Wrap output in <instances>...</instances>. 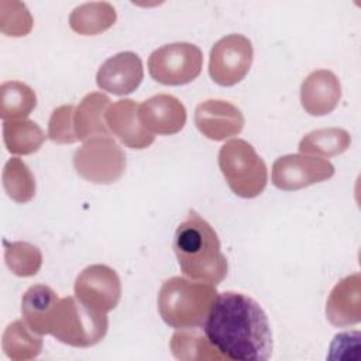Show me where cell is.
Listing matches in <instances>:
<instances>
[{"instance_id":"1","label":"cell","mask_w":361,"mask_h":361,"mask_svg":"<svg viewBox=\"0 0 361 361\" xmlns=\"http://www.w3.org/2000/svg\"><path fill=\"white\" fill-rule=\"evenodd\" d=\"M203 333L226 360L265 361L274 348L272 331L264 309L240 292L217 295Z\"/></svg>"},{"instance_id":"2","label":"cell","mask_w":361,"mask_h":361,"mask_svg":"<svg viewBox=\"0 0 361 361\" xmlns=\"http://www.w3.org/2000/svg\"><path fill=\"white\" fill-rule=\"evenodd\" d=\"M173 251L183 275L190 279L219 285L227 275V258L214 228L195 210L178 226Z\"/></svg>"},{"instance_id":"3","label":"cell","mask_w":361,"mask_h":361,"mask_svg":"<svg viewBox=\"0 0 361 361\" xmlns=\"http://www.w3.org/2000/svg\"><path fill=\"white\" fill-rule=\"evenodd\" d=\"M217 295L219 292L212 283L172 276L159 289L158 312L162 320L176 330L199 329Z\"/></svg>"},{"instance_id":"4","label":"cell","mask_w":361,"mask_h":361,"mask_svg":"<svg viewBox=\"0 0 361 361\" xmlns=\"http://www.w3.org/2000/svg\"><path fill=\"white\" fill-rule=\"evenodd\" d=\"M109 329L106 313L83 305L76 296L59 298L49 320L48 334L72 347H92L100 343Z\"/></svg>"},{"instance_id":"5","label":"cell","mask_w":361,"mask_h":361,"mask_svg":"<svg viewBox=\"0 0 361 361\" xmlns=\"http://www.w3.org/2000/svg\"><path fill=\"white\" fill-rule=\"evenodd\" d=\"M219 168L231 192L243 199L259 196L267 186V165L245 140L235 138L221 145Z\"/></svg>"},{"instance_id":"6","label":"cell","mask_w":361,"mask_h":361,"mask_svg":"<svg viewBox=\"0 0 361 361\" xmlns=\"http://www.w3.org/2000/svg\"><path fill=\"white\" fill-rule=\"evenodd\" d=\"M126 164L124 151L110 135L89 138L73 154L75 171L92 183H114L123 176Z\"/></svg>"},{"instance_id":"7","label":"cell","mask_w":361,"mask_h":361,"mask_svg":"<svg viewBox=\"0 0 361 361\" xmlns=\"http://www.w3.org/2000/svg\"><path fill=\"white\" fill-rule=\"evenodd\" d=\"M203 55L199 47L189 42L166 44L148 58L151 78L166 86H180L193 82L202 72Z\"/></svg>"},{"instance_id":"8","label":"cell","mask_w":361,"mask_h":361,"mask_svg":"<svg viewBox=\"0 0 361 361\" xmlns=\"http://www.w3.org/2000/svg\"><path fill=\"white\" fill-rule=\"evenodd\" d=\"M252 58V44L247 37L226 35L212 47L209 75L220 86H234L250 72Z\"/></svg>"},{"instance_id":"9","label":"cell","mask_w":361,"mask_h":361,"mask_svg":"<svg viewBox=\"0 0 361 361\" xmlns=\"http://www.w3.org/2000/svg\"><path fill=\"white\" fill-rule=\"evenodd\" d=\"M334 166L324 158L309 154H288L272 165V183L281 190H299L330 179Z\"/></svg>"},{"instance_id":"10","label":"cell","mask_w":361,"mask_h":361,"mask_svg":"<svg viewBox=\"0 0 361 361\" xmlns=\"http://www.w3.org/2000/svg\"><path fill=\"white\" fill-rule=\"evenodd\" d=\"M75 296L87 307L107 313L121 298V282L117 272L103 264L86 267L75 281Z\"/></svg>"},{"instance_id":"11","label":"cell","mask_w":361,"mask_h":361,"mask_svg":"<svg viewBox=\"0 0 361 361\" xmlns=\"http://www.w3.org/2000/svg\"><path fill=\"white\" fill-rule=\"evenodd\" d=\"M195 124L209 140L223 141L241 133L244 116L241 110L226 100H206L195 110Z\"/></svg>"},{"instance_id":"12","label":"cell","mask_w":361,"mask_h":361,"mask_svg":"<svg viewBox=\"0 0 361 361\" xmlns=\"http://www.w3.org/2000/svg\"><path fill=\"white\" fill-rule=\"evenodd\" d=\"M144 68L141 58L131 52H120L106 59L96 75V83L102 90L116 96L133 93L142 82Z\"/></svg>"},{"instance_id":"13","label":"cell","mask_w":361,"mask_h":361,"mask_svg":"<svg viewBox=\"0 0 361 361\" xmlns=\"http://www.w3.org/2000/svg\"><path fill=\"white\" fill-rule=\"evenodd\" d=\"M138 117L151 134L172 135L185 127L186 109L175 96L159 93L138 106Z\"/></svg>"},{"instance_id":"14","label":"cell","mask_w":361,"mask_h":361,"mask_svg":"<svg viewBox=\"0 0 361 361\" xmlns=\"http://www.w3.org/2000/svg\"><path fill=\"white\" fill-rule=\"evenodd\" d=\"M138 106L140 104L131 99H123L110 104L106 113V123L110 134L133 149L148 148L155 140V135L141 124Z\"/></svg>"},{"instance_id":"15","label":"cell","mask_w":361,"mask_h":361,"mask_svg":"<svg viewBox=\"0 0 361 361\" xmlns=\"http://www.w3.org/2000/svg\"><path fill=\"white\" fill-rule=\"evenodd\" d=\"M340 99L341 85L331 71H313L302 82L300 103L310 116H326L331 113Z\"/></svg>"},{"instance_id":"16","label":"cell","mask_w":361,"mask_h":361,"mask_svg":"<svg viewBox=\"0 0 361 361\" xmlns=\"http://www.w3.org/2000/svg\"><path fill=\"white\" fill-rule=\"evenodd\" d=\"M326 316L336 327L354 326L361 320V276H345L331 289L326 302Z\"/></svg>"},{"instance_id":"17","label":"cell","mask_w":361,"mask_h":361,"mask_svg":"<svg viewBox=\"0 0 361 361\" xmlns=\"http://www.w3.org/2000/svg\"><path fill=\"white\" fill-rule=\"evenodd\" d=\"M110 99L100 92L87 93L78 107H75L73 124L78 140L86 141L97 135H110L106 113L110 107Z\"/></svg>"},{"instance_id":"18","label":"cell","mask_w":361,"mask_h":361,"mask_svg":"<svg viewBox=\"0 0 361 361\" xmlns=\"http://www.w3.org/2000/svg\"><path fill=\"white\" fill-rule=\"evenodd\" d=\"M58 295L47 285H34L21 299V313L25 323L38 334H48L49 320L58 303Z\"/></svg>"},{"instance_id":"19","label":"cell","mask_w":361,"mask_h":361,"mask_svg":"<svg viewBox=\"0 0 361 361\" xmlns=\"http://www.w3.org/2000/svg\"><path fill=\"white\" fill-rule=\"evenodd\" d=\"M117 20L114 7L107 1L83 3L69 16V27L80 35H97L107 31Z\"/></svg>"},{"instance_id":"20","label":"cell","mask_w":361,"mask_h":361,"mask_svg":"<svg viewBox=\"0 0 361 361\" xmlns=\"http://www.w3.org/2000/svg\"><path fill=\"white\" fill-rule=\"evenodd\" d=\"M1 345L10 360L25 361L38 357L44 343L41 334L35 333L25 320H14L3 333Z\"/></svg>"},{"instance_id":"21","label":"cell","mask_w":361,"mask_h":361,"mask_svg":"<svg viewBox=\"0 0 361 361\" xmlns=\"http://www.w3.org/2000/svg\"><path fill=\"white\" fill-rule=\"evenodd\" d=\"M47 135L32 120H7L3 123V140L7 151L14 155H30L37 152Z\"/></svg>"},{"instance_id":"22","label":"cell","mask_w":361,"mask_h":361,"mask_svg":"<svg viewBox=\"0 0 361 361\" xmlns=\"http://www.w3.org/2000/svg\"><path fill=\"white\" fill-rule=\"evenodd\" d=\"M37 106L35 92L18 80L3 82L0 86V117L7 120L25 118Z\"/></svg>"},{"instance_id":"23","label":"cell","mask_w":361,"mask_h":361,"mask_svg":"<svg viewBox=\"0 0 361 361\" xmlns=\"http://www.w3.org/2000/svg\"><path fill=\"white\" fill-rule=\"evenodd\" d=\"M351 145V135L344 128L330 127L319 128L306 134L299 142L302 154H314L319 157H334L348 149Z\"/></svg>"},{"instance_id":"24","label":"cell","mask_w":361,"mask_h":361,"mask_svg":"<svg viewBox=\"0 0 361 361\" xmlns=\"http://www.w3.org/2000/svg\"><path fill=\"white\" fill-rule=\"evenodd\" d=\"M169 348L178 360H224L207 337L197 333L196 329L176 331L169 341Z\"/></svg>"},{"instance_id":"25","label":"cell","mask_w":361,"mask_h":361,"mask_svg":"<svg viewBox=\"0 0 361 361\" xmlns=\"http://www.w3.org/2000/svg\"><path fill=\"white\" fill-rule=\"evenodd\" d=\"M3 188L17 203H27L35 195V179L31 169L20 158H11L3 168Z\"/></svg>"},{"instance_id":"26","label":"cell","mask_w":361,"mask_h":361,"mask_svg":"<svg viewBox=\"0 0 361 361\" xmlns=\"http://www.w3.org/2000/svg\"><path fill=\"white\" fill-rule=\"evenodd\" d=\"M4 261L17 276H34L42 265L41 250L27 241H4Z\"/></svg>"},{"instance_id":"27","label":"cell","mask_w":361,"mask_h":361,"mask_svg":"<svg viewBox=\"0 0 361 361\" xmlns=\"http://www.w3.org/2000/svg\"><path fill=\"white\" fill-rule=\"evenodd\" d=\"M32 17L20 1L0 3V30L4 35L24 37L32 28Z\"/></svg>"},{"instance_id":"28","label":"cell","mask_w":361,"mask_h":361,"mask_svg":"<svg viewBox=\"0 0 361 361\" xmlns=\"http://www.w3.org/2000/svg\"><path fill=\"white\" fill-rule=\"evenodd\" d=\"M75 106L62 104L56 107L48 121V138L56 144H73L78 141L73 124Z\"/></svg>"}]
</instances>
